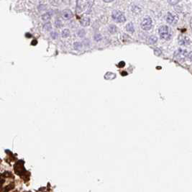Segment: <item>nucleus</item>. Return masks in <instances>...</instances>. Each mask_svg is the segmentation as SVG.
I'll return each mask as SVG.
<instances>
[{"label": "nucleus", "mask_w": 192, "mask_h": 192, "mask_svg": "<svg viewBox=\"0 0 192 192\" xmlns=\"http://www.w3.org/2000/svg\"><path fill=\"white\" fill-rule=\"evenodd\" d=\"M95 39L97 40V41H99V40H100L101 36L99 35H97L95 36Z\"/></svg>", "instance_id": "nucleus-26"}, {"label": "nucleus", "mask_w": 192, "mask_h": 192, "mask_svg": "<svg viewBox=\"0 0 192 192\" xmlns=\"http://www.w3.org/2000/svg\"><path fill=\"white\" fill-rule=\"evenodd\" d=\"M159 35L161 37V38L163 40H169L171 38V31H170V28H168L166 25H163L161 26L159 28L158 30Z\"/></svg>", "instance_id": "nucleus-1"}, {"label": "nucleus", "mask_w": 192, "mask_h": 192, "mask_svg": "<svg viewBox=\"0 0 192 192\" xmlns=\"http://www.w3.org/2000/svg\"><path fill=\"white\" fill-rule=\"evenodd\" d=\"M73 46H74V48H75L76 50H79L82 48V44L79 42H76L75 43L73 44Z\"/></svg>", "instance_id": "nucleus-15"}, {"label": "nucleus", "mask_w": 192, "mask_h": 192, "mask_svg": "<svg viewBox=\"0 0 192 192\" xmlns=\"http://www.w3.org/2000/svg\"><path fill=\"white\" fill-rule=\"evenodd\" d=\"M157 38L156 36H150L149 38H148V42L150 43V44H155L156 42H157Z\"/></svg>", "instance_id": "nucleus-14"}, {"label": "nucleus", "mask_w": 192, "mask_h": 192, "mask_svg": "<svg viewBox=\"0 0 192 192\" xmlns=\"http://www.w3.org/2000/svg\"><path fill=\"white\" fill-rule=\"evenodd\" d=\"M52 15H53V12L52 11H49L46 12V13H45L43 14L41 16V18H42V20L45 22H47V21H49L50 20V18L52 17Z\"/></svg>", "instance_id": "nucleus-9"}, {"label": "nucleus", "mask_w": 192, "mask_h": 192, "mask_svg": "<svg viewBox=\"0 0 192 192\" xmlns=\"http://www.w3.org/2000/svg\"><path fill=\"white\" fill-rule=\"evenodd\" d=\"M51 37L53 39H57L58 38V34L56 32H53V33H51Z\"/></svg>", "instance_id": "nucleus-22"}, {"label": "nucleus", "mask_w": 192, "mask_h": 192, "mask_svg": "<svg viewBox=\"0 0 192 192\" xmlns=\"http://www.w3.org/2000/svg\"><path fill=\"white\" fill-rule=\"evenodd\" d=\"M37 44V40H34L32 42V45H36Z\"/></svg>", "instance_id": "nucleus-27"}, {"label": "nucleus", "mask_w": 192, "mask_h": 192, "mask_svg": "<svg viewBox=\"0 0 192 192\" xmlns=\"http://www.w3.org/2000/svg\"><path fill=\"white\" fill-rule=\"evenodd\" d=\"M189 59L191 61H192V52H190L189 54H188V56H187Z\"/></svg>", "instance_id": "nucleus-25"}, {"label": "nucleus", "mask_w": 192, "mask_h": 192, "mask_svg": "<svg viewBox=\"0 0 192 192\" xmlns=\"http://www.w3.org/2000/svg\"><path fill=\"white\" fill-rule=\"evenodd\" d=\"M190 26H191V28L192 29V18L191 19V20H190Z\"/></svg>", "instance_id": "nucleus-29"}, {"label": "nucleus", "mask_w": 192, "mask_h": 192, "mask_svg": "<svg viewBox=\"0 0 192 192\" xmlns=\"http://www.w3.org/2000/svg\"><path fill=\"white\" fill-rule=\"evenodd\" d=\"M191 43V40L186 36H181L179 38V44L181 45H188Z\"/></svg>", "instance_id": "nucleus-8"}, {"label": "nucleus", "mask_w": 192, "mask_h": 192, "mask_svg": "<svg viewBox=\"0 0 192 192\" xmlns=\"http://www.w3.org/2000/svg\"><path fill=\"white\" fill-rule=\"evenodd\" d=\"M174 56L176 57V58L183 60L188 56V53H187V50H184V49H178L174 53Z\"/></svg>", "instance_id": "nucleus-5"}, {"label": "nucleus", "mask_w": 192, "mask_h": 192, "mask_svg": "<svg viewBox=\"0 0 192 192\" xmlns=\"http://www.w3.org/2000/svg\"><path fill=\"white\" fill-rule=\"evenodd\" d=\"M73 13L72 12L70 9H64L63 11L62 12V17L64 20H70L73 17Z\"/></svg>", "instance_id": "nucleus-6"}, {"label": "nucleus", "mask_w": 192, "mask_h": 192, "mask_svg": "<svg viewBox=\"0 0 192 192\" xmlns=\"http://www.w3.org/2000/svg\"><path fill=\"white\" fill-rule=\"evenodd\" d=\"M111 16H112L113 20L117 22H125L126 21L125 16V14H123L122 12L114 10L112 12Z\"/></svg>", "instance_id": "nucleus-2"}, {"label": "nucleus", "mask_w": 192, "mask_h": 192, "mask_svg": "<svg viewBox=\"0 0 192 192\" xmlns=\"http://www.w3.org/2000/svg\"><path fill=\"white\" fill-rule=\"evenodd\" d=\"M78 36H79V37H81V38H83V37L85 35V31H84V30H79V31H78Z\"/></svg>", "instance_id": "nucleus-21"}, {"label": "nucleus", "mask_w": 192, "mask_h": 192, "mask_svg": "<svg viewBox=\"0 0 192 192\" xmlns=\"http://www.w3.org/2000/svg\"><path fill=\"white\" fill-rule=\"evenodd\" d=\"M80 23L83 27H86L90 24V19L89 17H83L81 20H80Z\"/></svg>", "instance_id": "nucleus-10"}, {"label": "nucleus", "mask_w": 192, "mask_h": 192, "mask_svg": "<svg viewBox=\"0 0 192 192\" xmlns=\"http://www.w3.org/2000/svg\"><path fill=\"white\" fill-rule=\"evenodd\" d=\"M14 170H15L16 173L20 175H23L24 172H25V169H24L23 166H22V164H20V163H17L14 166Z\"/></svg>", "instance_id": "nucleus-7"}, {"label": "nucleus", "mask_w": 192, "mask_h": 192, "mask_svg": "<svg viewBox=\"0 0 192 192\" xmlns=\"http://www.w3.org/2000/svg\"><path fill=\"white\" fill-rule=\"evenodd\" d=\"M126 29L127 31L130 32V33H133L134 32V26L132 25V23H129L126 26Z\"/></svg>", "instance_id": "nucleus-12"}, {"label": "nucleus", "mask_w": 192, "mask_h": 192, "mask_svg": "<svg viewBox=\"0 0 192 192\" xmlns=\"http://www.w3.org/2000/svg\"><path fill=\"white\" fill-rule=\"evenodd\" d=\"M154 52H155V54H156V56H159L161 54V51L160 49H156V50H154Z\"/></svg>", "instance_id": "nucleus-23"}, {"label": "nucleus", "mask_w": 192, "mask_h": 192, "mask_svg": "<svg viewBox=\"0 0 192 192\" xmlns=\"http://www.w3.org/2000/svg\"><path fill=\"white\" fill-rule=\"evenodd\" d=\"M105 2H112L113 0H104Z\"/></svg>", "instance_id": "nucleus-28"}, {"label": "nucleus", "mask_w": 192, "mask_h": 192, "mask_svg": "<svg viewBox=\"0 0 192 192\" xmlns=\"http://www.w3.org/2000/svg\"><path fill=\"white\" fill-rule=\"evenodd\" d=\"M63 0H51V2L53 3L54 5H58L60 4H61Z\"/></svg>", "instance_id": "nucleus-20"}, {"label": "nucleus", "mask_w": 192, "mask_h": 192, "mask_svg": "<svg viewBox=\"0 0 192 192\" xmlns=\"http://www.w3.org/2000/svg\"><path fill=\"white\" fill-rule=\"evenodd\" d=\"M125 63L124 61H121L120 63L118 64V67H120V68H123V67L125 66Z\"/></svg>", "instance_id": "nucleus-24"}, {"label": "nucleus", "mask_w": 192, "mask_h": 192, "mask_svg": "<svg viewBox=\"0 0 192 192\" xmlns=\"http://www.w3.org/2000/svg\"><path fill=\"white\" fill-rule=\"evenodd\" d=\"M104 78L107 79V80H112V79L116 78V75L114 74V73L107 72L104 76Z\"/></svg>", "instance_id": "nucleus-11"}, {"label": "nucleus", "mask_w": 192, "mask_h": 192, "mask_svg": "<svg viewBox=\"0 0 192 192\" xmlns=\"http://www.w3.org/2000/svg\"><path fill=\"white\" fill-rule=\"evenodd\" d=\"M152 27V20L149 17H145L142 22H141V28L144 30H149Z\"/></svg>", "instance_id": "nucleus-4"}, {"label": "nucleus", "mask_w": 192, "mask_h": 192, "mask_svg": "<svg viewBox=\"0 0 192 192\" xmlns=\"http://www.w3.org/2000/svg\"><path fill=\"white\" fill-rule=\"evenodd\" d=\"M44 29L45 30H50L51 28H52V25L50 24V22H47V23H45L44 25Z\"/></svg>", "instance_id": "nucleus-17"}, {"label": "nucleus", "mask_w": 192, "mask_h": 192, "mask_svg": "<svg viewBox=\"0 0 192 192\" xmlns=\"http://www.w3.org/2000/svg\"><path fill=\"white\" fill-rule=\"evenodd\" d=\"M168 2L171 5H175L179 2V0H168Z\"/></svg>", "instance_id": "nucleus-18"}, {"label": "nucleus", "mask_w": 192, "mask_h": 192, "mask_svg": "<svg viewBox=\"0 0 192 192\" xmlns=\"http://www.w3.org/2000/svg\"><path fill=\"white\" fill-rule=\"evenodd\" d=\"M122 76H123V74H125L124 76H126V75H127V73H126V72H122Z\"/></svg>", "instance_id": "nucleus-30"}, {"label": "nucleus", "mask_w": 192, "mask_h": 192, "mask_svg": "<svg viewBox=\"0 0 192 192\" xmlns=\"http://www.w3.org/2000/svg\"><path fill=\"white\" fill-rule=\"evenodd\" d=\"M166 21L170 25L175 24L178 21V14L175 12H168L166 15Z\"/></svg>", "instance_id": "nucleus-3"}, {"label": "nucleus", "mask_w": 192, "mask_h": 192, "mask_svg": "<svg viewBox=\"0 0 192 192\" xmlns=\"http://www.w3.org/2000/svg\"><path fill=\"white\" fill-rule=\"evenodd\" d=\"M55 26H56L57 28H61L62 26L61 21V20H56V22H55Z\"/></svg>", "instance_id": "nucleus-19"}, {"label": "nucleus", "mask_w": 192, "mask_h": 192, "mask_svg": "<svg viewBox=\"0 0 192 192\" xmlns=\"http://www.w3.org/2000/svg\"><path fill=\"white\" fill-rule=\"evenodd\" d=\"M109 31L111 33H116V32H117V28H116V26H114V25H110L109 28Z\"/></svg>", "instance_id": "nucleus-16"}, {"label": "nucleus", "mask_w": 192, "mask_h": 192, "mask_svg": "<svg viewBox=\"0 0 192 192\" xmlns=\"http://www.w3.org/2000/svg\"><path fill=\"white\" fill-rule=\"evenodd\" d=\"M62 37L64 38H68V37L70 35V31L69 30H68V29H65L63 30L62 31Z\"/></svg>", "instance_id": "nucleus-13"}]
</instances>
